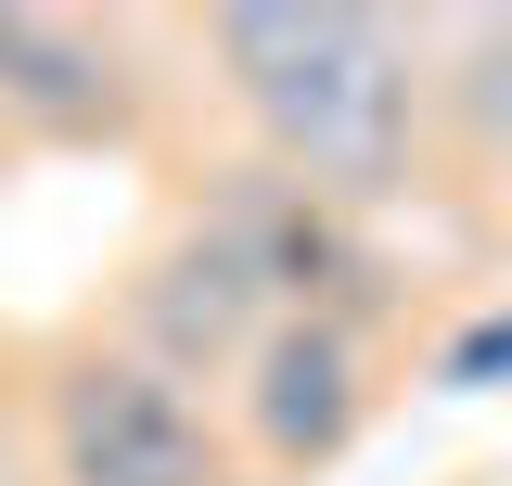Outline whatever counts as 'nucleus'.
Returning a JSON list of instances; mask_svg holds the SVG:
<instances>
[{
	"instance_id": "obj_1",
	"label": "nucleus",
	"mask_w": 512,
	"mask_h": 486,
	"mask_svg": "<svg viewBox=\"0 0 512 486\" xmlns=\"http://www.w3.org/2000/svg\"><path fill=\"white\" fill-rule=\"evenodd\" d=\"M205 52L256 128V167L320 205H372L423 141V39L397 13H218Z\"/></svg>"
},
{
	"instance_id": "obj_2",
	"label": "nucleus",
	"mask_w": 512,
	"mask_h": 486,
	"mask_svg": "<svg viewBox=\"0 0 512 486\" xmlns=\"http://www.w3.org/2000/svg\"><path fill=\"white\" fill-rule=\"evenodd\" d=\"M39 461L52 486H231V435L180 371L128 346H64L39 384Z\"/></svg>"
},
{
	"instance_id": "obj_3",
	"label": "nucleus",
	"mask_w": 512,
	"mask_h": 486,
	"mask_svg": "<svg viewBox=\"0 0 512 486\" xmlns=\"http://www.w3.org/2000/svg\"><path fill=\"white\" fill-rule=\"evenodd\" d=\"M372 423V359H359V333L346 320H269L256 333V359L231 371V448L269 461V474H320V461H346V435Z\"/></svg>"
},
{
	"instance_id": "obj_4",
	"label": "nucleus",
	"mask_w": 512,
	"mask_h": 486,
	"mask_svg": "<svg viewBox=\"0 0 512 486\" xmlns=\"http://www.w3.org/2000/svg\"><path fill=\"white\" fill-rule=\"evenodd\" d=\"M269 320H282V307H269V282H256V256L218 231V218H192V231L128 282V359L205 384V371H244Z\"/></svg>"
},
{
	"instance_id": "obj_5",
	"label": "nucleus",
	"mask_w": 512,
	"mask_h": 486,
	"mask_svg": "<svg viewBox=\"0 0 512 486\" xmlns=\"http://www.w3.org/2000/svg\"><path fill=\"white\" fill-rule=\"evenodd\" d=\"M0 116L26 141H128L141 128V64H128L116 26L0 13Z\"/></svg>"
},
{
	"instance_id": "obj_6",
	"label": "nucleus",
	"mask_w": 512,
	"mask_h": 486,
	"mask_svg": "<svg viewBox=\"0 0 512 486\" xmlns=\"http://www.w3.org/2000/svg\"><path fill=\"white\" fill-rule=\"evenodd\" d=\"M436 384H448V397H487V384H512V307H487L474 333H448Z\"/></svg>"
},
{
	"instance_id": "obj_7",
	"label": "nucleus",
	"mask_w": 512,
	"mask_h": 486,
	"mask_svg": "<svg viewBox=\"0 0 512 486\" xmlns=\"http://www.w3.org/2000/svg\"><path fill=\"white\" fill-rule=\"evenodd\" d=\"M474 52H487V77H474V116H487V141L512 154V13H500V26H474Z\"/></svg>"
},
{
	"instance_id": "obj_8",
	"label": "nucleus",
	"mask_w": 512,
	"mask_h": 486,
	"mask_svg": "<svg viewBox=\"0 0 512 486\" xmlns=\"http://www.w3.org/2000/svg\"><path fill=\"white\" fill-rule=\"evenodd\" d=\"M0 486H52V461H39V448H26L13 423H0Z\"/></svg>"
}]
</instances>
